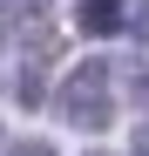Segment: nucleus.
<instances>
[{
    "mask_svg": "<svg viewBox=\"0 0 149 156\" xmlns=\"http://www.w3.org/2000/svg\"><path fill=\"white\" fill-rule=\"evenodd\" d=\"M61 115L74 129H109L115 122V68L109 61H81L61 82Z\"/></svg>",
    "mask_w": 149,
    "mask_h": 156,
    "instance_id": "1",
    "label": "nucleus"
},
{
    "mask_svg": "<svg viewBox=\"0 0 149 156\" xmlns=\"http://www.w3.org/2000/svg\"><path fill=\"white\" fill-rule=\"evenodd\" d=\"M74 27L102 41V34H122V27H129V14H122L115 0H81V7H74Z\"/></svg>",
    "mask_w": 149,
    "mask_h": 156,
    "instance_id": "2",
    "label": "nucleus"
},
{
    "mask_svg": "<svg viewBox=\"0 0 149 156\" xmlns=\"http://www.w3.org/2000/svg\"><path fill=\"white\" fill-rule=\"evenodd\" d=\"M14 102L20 109H41V75L34 68H14Z\"/></svg>",
    "mask_w": 149,
    "mask_h": 156,
    "instance_id": "3",
    "label": "nucleus"
},
{
    "mask_svg": "<svg viewBox=\"0 0 149 156\" xmlns=\"http://www.w3.org/2000/svg\"><path fill=\"white\" fill-rule=\"evenodd\" d=\"M129 34H136V41H142V48H149V0H142V7H136V14H129Z\"/></svg>",
    "mask_w": 149,
    "mask_h": 156,
    "instance_id": "4",
    "label": "nucleus"
},
{
    "mask_svg": "<svg viewBox=\"0 0 149 156\" xmlns=\"http://www.w3.org/2000/svg\"><path fill=\"white\" fill-rule=\"evenodd\" d=\"M7 156H54V149H47V143H14Z\"/></svg>",
    "mask_w": 149,
    "mask_h": 156,
    "instance_id": "5",
    "label": "nucleus"
},
{
    "mask_svg": "<svg viewBox=\"0 0 149 156\" xmlns=\"http://www.w3.org/2000/svg\"><path fill=\"white\" fill-rule=\"evenodd\" d=\"M136 109L149 115V75H136Z\"/></svg>",
    "mask_w": 149,
    "mask_h": 156,
    "instance_id": "6",
    "label": "nucleus"
},
{
    "mask_svg": "<svg viewBox=\"0 0 149 156\" xmlns=\"http://www.w3.org/2000/svg\"><path fill=\"white\" fill-rule=\"evenodd\" d=\"M136 156H149V129H142V136H136Z\"/></svg>",
    "mask_w": 149,
    "mask_h": 156,
    "instance_id": "7",
    "label": "nucleus"
}]
</instances>
